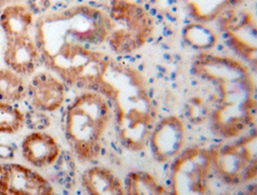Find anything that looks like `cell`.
<instances>
[{"label":"cell","mask_w":257,"mask_h":195,"mask_svg":"<svg viewBox=\"0 0 257 195\" xmlns=\"http://www.w3.org/2000/svg\"><path fill=\"white\" fill-rule=\"evenodd\" d=\"M109 28V18L85 7L40 17L34 40L42 65L66 86L96 92L111 59L100 49Z\"/></svg>","instance_id":"cell-1"},{"label":"cell","mask_w":257,"mask_h":195,"mask_svg":"<svg viewBox=\"0 0 257 195\" xmlns=\"http://www.w3.org/2000/svg\"><path fill=\"white\" fill-rule=\"evenodd\" d=\"M192 70L203 84L211 131L220 138L241 137L256 118L255 83L248 67L234 58L202 53Z\"/></svg>","instance_id":"cell-2"},{"label":"cell","mask_w":257,"mask_h":195,"mask_svg":"<svg viewBox=\"0 0 257 195\" xmlns=\"http://www.w3.org/2000/svg\"><path fill=\"white\" fill-rule=\"evenodd\" d=\"M96 92L110 103L120 144L131 152L145 149L157 116L145 76L111 58Z\"/></svg>","instance_id":"cell-3"},{"label":"cell","mask_w":257,"mask_h":195,"mask_svg":"<svg viewBox=\"0 0 257 195\" xmlns=\"http://www.w3.org/2000/svg\"><path fill=\"white\" fill-rule=\"evenodd\" d=\"M112 117L109 101L94 91H84L67 106L62 117L63 131L80 162H91L99 157Z\"/></svg>","instance_id":"cell-4"},{"label":"cell","mask_w":257,"mask_h":195,"mask_svg":"<svg viewBox=\"0 0 257 195\" xmlns=\"http://www.w3.org/2000/svg\"><path fill=\"white\" fill-rule=\"evenodd\" d=\"M106 43L118 55L131 54L146 46L153 34L151 19L140 8L126 2H117L111 14Z\"/></svg>","instance_id":"cell-5"},{"label":"cell","mask_w":257,"mask_h":195,"mask_svg":"<svg viewBox=\"0 0 257 195\" xmlns=\"http://www.w3.org/2000/svg\"><path fill=\"white\" fill-rule=\"evenodd\" d=\"M255 133L210 149L212 168L226 184H241L255 179L257 174Z\"/></svg>","instance_id":"cell-6"},{"label":"cell","mask_w":257,"mask_h":195,"mask_svg":"<svg viewBox=\"0 0 257 195\" xmlns=\"http://www.w3.org/2000/svg\"><path fill=\"white\" fill-rule=\"evenodd\" d=\"M212 169L210 149L190 147L183 150L171 166V195H207Z\"/></svg>","instance_id":"cell-7"},{"label":"cell","mask_w":257,"mask_h":195,"mask_svg":"<svg viewBox=\"0 0 257 195\" xmlns=\"http://www.w3.org/2000/svg\"><path fill=\"white\" fill-rule=\"evenodd\" d=\"M186 127L177 115H169L156 122L148 144L153 159L160 163L173 161L185 149Z\"/></svg>","instance_id":"cell-8"},{"label":"cell","mask_w":257,"mask_h":195,"mask_svg":"<svg viewBox=\"0 0 257 195\" xmlns=\"http://www.w3.org/2000/svg\"><path fill=\"white\" fill-rule=\"evenodd\" d=\"M0 190L8 195H56L41 173L21 163H0Z\"/></svg>","instance_id":"cell-9"},{"label":"cell","mask_w":257,"mask_h":195,"mask_svg":"<svg viewBox=\"0 0 257 195\" xmlns=\"http://www.w3.org/2000/svg\"><path fill=\"white\" fill-rule=\"evenodd\" d=\"M67 86L54 73L40 71L34 73L26 86V97L31 109L52 113L59 110L66 100Z\"/></svg>","instance_id":"cell-10"},{"label":"cell","mask_w":257,"mask_h":195,"mask_svg":"<svg viewBox=\"0 0 257 195\" xmlns=\"http://www.w3.org/2000/svg\"><path fill=\"white\" fill-rule=\"evenodd\" d=\"M4 62L8 69L21 76H31L42 65L39 49L34 37L26 35L6 40Z\"/></svg>","instance_id":"cell-11"},{"label":"cell","mask_w":257,"mask_h":195,"mask_svg":"<svg viewBox=\"0 0 257 195\" xmlns=\"http://www.w3.org/2000/svg\"><path fill=\"white\" fill-rule=\"evenodd\" d=\"M24 160L38 168H46L55 164L61 156L57 140L43 131H33L22 142Z\"/></svg>","instance_id":"cell-12"},{"label":"cell","mask_w":257,"mask_h":195,"mask_svg":"<svg viewBox=\"0 0 257 195\" xmlns=\"http://www.w3.org/2000/svg\"><path fill=\"white\" fill-rule=\"evenodd\" d=\"M236 25H224L223 34L226 44L234 52L247 63L255 66L256 63V27L252 26L250 20Z\"/></svg>","instance_id":"cell-13"},{"label":"cell","mask_w":257,"mask_h":195,"mask_svg":"<svg viewBox=\"0 0 257 195\" xmlns=\"http://www.w3.org/2000/svg\"><path fill=\"white\" fill-rule=\"evenodd\" d=\"M81 183L88 195H126L123 182L105 166L95 165L86 169Z\"/></svg>","instance_id":"cell-14"},{"label":"cell","mask_w":257,"mask_h":195,"mask_svg":"<svg viewBox=\"0 0 257 195\" xmlns=\"http://www.w3.org/2000/svg\"><path fill=\"white\" fill-rule=\"evenodd\" d=\"M34 26V15L23 4H10L0 13V27L6 40L30 35Z\"/></svg>","instance_id":"cell-15"},{"label":"cell","mask_w":257,"mask_h":195,"mask_svg":"<svg viewBox=\"0 0 257 195\" xmlns=\"http://www.w3.org/2000/svg\"><path fill=\"white\" fill-rule=\"evenodd\" d=\"M126 195H171L150 172L132 171L124 179Z\"/></svg>","instance_id":"cell-16"},{"label":"cell","mask_w":257,"mask_h":195,"mask_svg":"<svg viewBox=\"0 0 257 195\" xmlns=\"http://www.w3.org/2000/svg\"><path fill=\"white\" fill-rule=\"evenodd\" d=\"M26 97L24 77L10 69H0V101L15 104Z\"/></svg>","instance_id":"cell-17"},{"label":"cell","mask_w":257,"mask_h":195,"mask_svg":"<svg viewBox=\"0 0 257 195\" xmlns=\"http://www.w3.org/2000/svg\"><path fill=\"white\" fill-rule=\"evenodd\" d=\"M24 126V113L14 104L0 101V134L14 135Z\"/></svg>","instance_id":"cell-18"},{"label":"cell","mask_w":257,"mask_h":195,"mask_svg":"<svg viewBox=\"0 0 257 195\" xmlns=\"http://www.w3.org/2000/svg\"><path fill=\"white\" fill-rule=\"evenodd\" d=\"M184 36L187 44L196 48H210L217 43L216 34L203 26L189 27L186 29Z\"/></svg>","instance_id":"cell-19"},{"label":"cell","mask_w":257,"mask_h":195,"mask_svg":"<svg viewBox=\"0 0 257 195\" xmlns=\"http://www.w3.org/2000/svg\"><path fill=\"white\" fill-rule=\"evenodd\" d=\"M24 125L32 131H44L50 125V118L47 113L31 109L24 114Z\"/></svg>","instance_id":"cell-20"},{"label":"cell","mask_w":257,"mask_h":195,"mask_svg":"<svg viewBox=\"0 0 257 195\" xmlns=\"http://www.w3.org/2000/svg\"><path fill=\"white\" fill-rule=\"evenodd\" d=\"M16 156V149L11 144L0 142V160L10 161Z\"/></svg>","instance_id":"cell-21"},{"label":"cell","mask_w":257,"mask_h":195,"mask_svg":"<svg viewBox=\"0 0 257 195\" xmlns=\"http://www.w3.org/2000/svg\"><path fill=\"white\" fill-rule=\"evenodd\" d=\"M0 195H8L7 193H5V192H3V191H1L0 190Z\"/></svg>","instance_id":"cell-22"}]
</instances>
